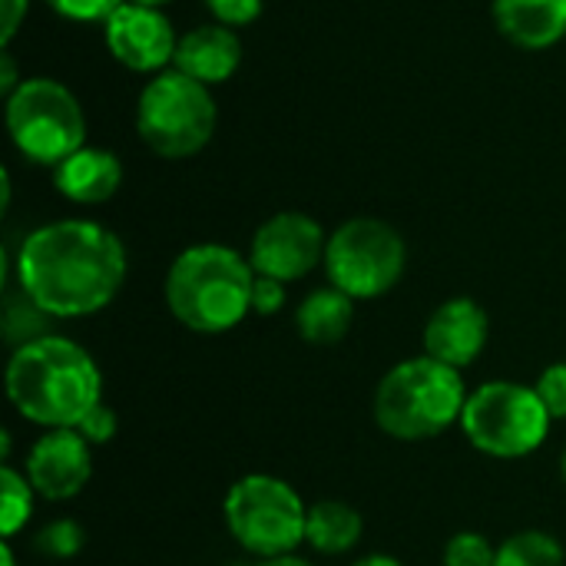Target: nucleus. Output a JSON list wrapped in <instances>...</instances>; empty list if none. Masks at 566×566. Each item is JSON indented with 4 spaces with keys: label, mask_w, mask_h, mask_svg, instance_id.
<instances>
[{
    "label": "nucleus",
    "mask_w": 566,
    "mask_h": 566,
    "mask_svg": "<svg viewBox=\"0 0 566 566\" xmlns=\"http://www.w3.org/2000/svg\"><path fill=\"white\" fill-rule=\"evenodd\" d=\"M17 285L50 318L103 312L126 282V249L116 232L90 219L33 229L17 249Z\"/></svg>",
    "instance_id": "f257e3e1"
},
{
    "label": "nucleus",
    "mask_w": 566,
    "mask_h": 566,
    "mask_svg": "<svg viewBox=\"0 0 566 566\" xmlns=\"http://www.w3.org/2000/svg\"><path fill=\"white\" fill-rule=\"evenodd\" d=\"M3 381L17 415L46 431L76 428L103 401L96 361L63 335H43L13 348Z\"/></svg>",
    "instance_id": "f03ea898"
},
{
    "label": "nucleus",
    "mask_w": 566,
    "mask_h": 566,
    "mask_svg": "<svg viewBox=\"0 0 566 566\" xmlns=\"http://www.w3.org/2000/svg\"><path fill=\"white\" fill-rule=\"evenodd\" d=\"M255 269L235 249L202 242L176 255L166 272V305L196 335H226L252 312Z\"/></svg>",
    "instance_id": "7ed1b4c3"
},
{
    "label": "nucleus",
    "mask_w": 566,
    "mask_h": 566,
    "mask_svg": "<svg viewBox=\"0 0 566 566\" xmlns=\"http://www.w3.org/2000/svg\"><path fill=\"white\" fill-rule=\"evenodd\" d=\"M468 388L458 368L428 355L398 361L375 391V421L395 441H428L461 424Z\"/></svg>",
    "instance_id": "20e7f679"
},
{
    "label": "nucleus",
    "mask_w": 566,
    "mask_h": 566,
    "mask_svg": "<svg viewBox=\"0 0 566 566\" xmlns=\"http://www.w3.org/2000/svg\"><path fill=\"white\" fill-rule=\"evenodd\" d=\"M219 109L206 83L163 70L156 73L136 103L139 139L163 159H189L202 153L216 133Z\"/></svg>",
    "instance_id": "39448f33"
},
{
    "label": "nucleus",
    "mask_w": 566,
    "mask_h": 566,
    "mask_svg": "<svg viewBox=\"0 0 566 566\" xmlns=\"http://www.w3.org/2000/svg\"><path fill=\"white\" fill-rule=\"evenodd\" d=\"M7 133L23 159L56 169L86 146V116L63 83L30 76L7 96Z\"/></svg>",
    "instance_id": "423d86ee"
},
{
    "label": "nucleus",
    "mask_w": 566,
    "mask_h": 566,
    "mask_svg": "<svg viewBox=\"0 0 566 566\" xmlns=\"http://www.w3.org/2000/svg\"><path fill=\"white\" fill-rule=\"evenodd\" d=\"M222 514L235 544L262 560L295 554V547L305 544L308 507L282 478L245 474L229 488Z\"/></svg>",
    "instance_id": "0eeeda50"
},
{
    "label": "nucleus",
    "mask_w": 566,
    "mask_h": 566,
    "mask_svg": "<svg viewBox=\"0 0 566 566\" xmlns=\"http://www.w3.org/2000/svg\"><path fill=\"white\" fill-rule=\"evenodd\" d=\"M554 418L534 388L517 381H488L468 395L461 431L488 458L517 461L534 454L551 431Z\"/></svg>",
    "instance_id": "6e6552de"
},
{
    "label": "nucleus",
    "mask_w": 566,
    "mask_h": 566,
    "mask_svg": "<svg viewBox=\"0 0 566 566\" xmlns=\"http://www.w3.org/2000/svg\"><path fill=\"white\" fill-rule=\"evenodd\" d=\"M408 249L395 226L385 219H348L328 235L325 275L355 302L388 295L405 275Z\"/></svg>",
    "instance_id": "1a4fd4ad"
},
{
    "label": "nucleus",
    "mask_w": 566,
    "mask_h": 566,
    "mask_svg": "<svg viewBox=\"0 0 566 566\" xmlns=\"http://www.w3.org/2000/svg\"><path fill=\"white\" fill-rule=\"evenodd\" d=\"M325 249L328 235L318 226V219L305 212H275L255 229L249 262L255 275H269L289 285L325 265Z\"/></svg>",
    "instance_id": "9d476101"
},
{
    "label": "nucleus",
    "mask_w": 566,
    "mask_h": 566,
    "mask_svg": "<svg viewBox=\"0 0 566 566\" xmlns=\"http://www.w3.org/2000/svg\"><path fill=\"white\" fill-rule=\"evenodd\" d=\"M103 30L109 53L133 73H163L176 60L179 36L159 7L126 0L106 17Z\"/></svg>",
    "instance_id": "9b49d317"
},
{
    "label": "nucleus",
    "mask_w": 566,
    "mask_h": 566,
    "mask_svg": "<svg viewBox=\"0 0 566 566\" xmlns=\"http://www.w3.org/2000/svg\"><path fill=\"white\" fill-rule=\"evenodd\" d=\"M90 441L76 428H53L40 434L27 454V481L43 501H73L93 478Z\"/></svg>",
    "instance_id": "f8f14e48"
},
{
    "label": "nucleus",
    "mask_w": 566,
    "mask_h": 566,
    "mask_svg": "<svg viewBox=\"0 0 566 566\" xmlns=\"http://www.w3.org/2000/svg\"><path fill=\"white\" fill-rule=\"evenodd\" d=\"M488 338H491L488 312L474 298L458 295L431 312L424 325V355L461 371L481 358Z\"/></svg>",
    "instance_id": "ddd939ff"
},
{
    "label": "nucleus",
    "mask_w": 566,
    "mask_h": 566,
    "mask_svg": "<svg viewBox=\"0 0 566 566\" xmlns=\"http://www.w3.org/2000/svg\"><path fill=\"white\" fill-rule=\"evenodd\" d=\"M239 63H242L239 33L226 23H202L189 30L186 36H179L172 70L206 86H216V83H226L239 70Z\"/></svg>",
    "instance_id": "4468645a"
},
{
    "label": "nucleus",
    "mask_w": 566,
    "mask_h": 566,
    "mask_svg": "<svg viewBox=\"0 0 566 566\" xmlns=\"http://www.w3.org/2000/svg\"><path fill=\"white\" fill-rule=\"evenodd\" d=\"M53 182H56L60 196H66L70 202L99 206L116 196V189L123 182V163L109 149L83 146L53 169Z\"/></svg>",
    "instance_id": "2eb2a0df"
},
{
    "label": "nucleus",
    "mask_w": 566,
    "mask_h": 566,
    "mask_svg": "<svg viewBox=\"0 0 566 566\" xmlns=\"http://www.w3.org/2000/svg\"><path fill=\"white\" fill-rule=\"evenodd\" d=\"M494 23L521 50H547L566 36V0H494Z\"/></svg>",
    "instance_id": "dca6fc26"
},
{
    "label": "nucleus",
    "mask_w": 566,
    "mask_h": 566,
    "mask_svg": "<svg viewBox=\"0 0 566 566\" xmlns=\"http://www.w3.org/2000/svg\"><path fill=\"white\" fill-rule=\"evenodd\" d=\"M355 322V298L342 289H315L295 308V328L308 345H338Z\"/></svg>",
    "instance_id": "f3484780"
},
{
    "label": "nucleus",
    "mask_w": 566,
    "mask_h": 566,
    "mask_svg": "<svg viewBox=\"0 0 566 566\" xmlns=\"http://www.w3.org/2000/svg\"><path fill=\"white\" fill-rule=\"evenodd\" d=\"M365 534V521L352 504L342 501H318L308 507V524H305V544L315 554L338 557L358 547Z\"/></svg>",
    "instance_id": "a211bd4d"
},
{
    "label": "nucleus",
    "mask_w": 566,
    "mask_h": 566,
    "mask_svg": "<svg viewBox=\"0 0 566 566\" xmlns=\"http://www.w3.org/2000/svg\"><path fill=\"white\" fill-rule=\"evenodd\" d=\"M564 544L547 531H521L497 547L494 566H564Z\"/></svg>",
    "instance_id": "6ab92c4d"
},
{
    "label": "nucleus",
    "mask_w": 566,
    "mask_h": 566,
    "mask_svg": "<svg viewBox=\"0 0 566 566\" xmlns=\"http://www.w3.org/2000/svg\"><path fill=\"white\" fill-rule=\"evenodd\" d=\"M33 497H36V491L30 488L27 474L3 464V471H0V534H3V541H10L20 527H27V521L33 517Z\"/></svg>",
    "instance_id": "aec40b11"
},
{
    "label": "nucleus",
    "mask_w": 566,
    "mask_h": 566,
    "mask_svg": "<svg viewBox=\"0 0 566 566\" xmlns=\"http://www.w3.org/2000/svg\"><path fill=\"white\" fill-rule=\"evenodd\" d=\"M50 322L53 318L40 305H33L27 295L23 298H10L7 302V312H3V335H7V342H13L20 348L27 342H36V338L50 335V328H46Z\"/></svg>",
    "instance_id": "412c9836"
},
{
    "label": "nucleus",
    "mask_w": 566,
    "mask_h": 566,
    "mask_svg": "<svg viewBox=\"0 0 566 566\" xmlns=\"http://www.w3.org/2000/svg\"><path fill=\"white\" fill-rule=\"evenodd\" d=\"M86 534L76 521H50L36 537H33V551L46 560H70L83 551Z\"/></svg>",
    "instance_id": "4be33fe9"
},
{
    "label": "nucleus",
    "mask_w": 566,
    "mask_h": 566,
    "mask_svg": "<svg viewBox=\"0 0 566 566\" xmlns=\"http://www.w3.org/2000/svg\"><path fill=\"white\" fill-rule=\"evenodd\" d=\"M494 560L497 547H491L484 534L461 531L444 544V566H494Z\"/></svg>",
    "instance_id": "5701e85b"
},
{
    "label": "nucleus",
    "mask_w": 566,
    "mask_h": 566,
    "mask_svg": "<svg viewBox=\"0 0 566 566\" xmlns=\"http://www.w3.org/2000/svg\"><path fill=\"white\" fill-rule=\"evenodd\" d=\"M534 391H537V398L544 401V408H547V415L554 421H566V361L544 368Z\"/></svg>",
    "instance_id": "b1692460"
},
{
    "label": "nucleus",
    "mask_w": 566,
    "mask_h": 566,
    "mask_svg": "<svg viewBox=\"0 0 566 566\" xmlns=\"http://www.w3.org/2000/svg\"><path fill=\"white\" fill-rule=\"evenodd\" d=\"M126 0H46V7H53L60 17L76 20V23H106V17Z\"/></svg>",
    "instance_id": "393cba45"
},
{
    "label": "nucleus",
    "mask_w": 566,
    "mask_h": 566,
    "mask_svg": "<svg viewBox=\"0 0 566 566\" xmlns=\"http://www.w3.org/2000/svg\"><path fill=\"white\" fill-rule=\"evenodd\" d=\"M76 431L90 441V444H109L113 438H116V431H119V418H116V411L109 408V405H96L80 424H76Z\"/></svg>",
    "instance_id": "a878e982"
},
{
    "label": "nucleus",
    "mask_w": 566,
    "mask_h": 566,
    "mask_svg": "<svg viewBox=\"0 0 566 566\" xmlns=\"http://www.w3.org/2000/svg\"><path fill=\"white\" fill-rule=\"evenodd\" d=\"M209 10H212V17L219 20V23H226V27H249V23H255L259 20V13H262V0H202Z\"/></svg>",
    "instance_id": "bb28decb"
},
{
    "label": "nucleus",
    "mask_w": 566,
    "mask_h": 566,
    "mask_svg": "<svg viewBox=\"0 0 566 566\" xmlns=\"http://www.w3.org/2000/svg\"><path fill=\"white\" fill-rule=\"evenodd\" d=\"M285 308V282L279 279H269V275H255V285H252V315H279Z\"/></svg>",
    "instance_id": "cd10ccee"
},
{
    "label": "nucleus",
    "mask_w": 566,
    "mask_h": 566,
    "mask_svg": "<svg viewBox=\"0 0 566 566\" xmlns=\"http://www.w3.org/2000/svg\"><path fill=\"white\" fill-rule=\"evenodd\" d=\"M27 17V0H0V43L10 46V40L17 36L20 23Z\"/></svg>",
    "instance_id": "c85d7f7f"
},
{
    "label": "nucleus",
    "mask_w": 566,
    "mask_h": 566,
    "mask_svg": "<svg viewBox=\"0 0 566 566\" xmlns=\"http://www.w3.org/2000/svg\"><path fill=\"white\" fill-rule=\"evenodd\" d=\"M20 83H23V80H17L13 56H10V53H7V46H3V53H0V90H3V96H10Z\"/></svg>",
    "instance_id": "c756f323"
},
{
    "label": "nucleus",
    "mask_w": 566,
    "mask_h": 566,
    "mask_svg": "<svg viewBox=\"0 0 566 566\" xmlns=\"http://www.w3.org/2000/svg\"><path fill=\"white\" fill-rule=\"evenodd\" d=\"M255 566H312L305 557H295V554H282V557H269V560H262V564Z\"/></svg>",
    "instance_id": "7c9ffc66"
},
{
    "label": "nucleus",
    "mask_w": 566,
    "mask_h": 566,
    "mask_svg": "<svg viewBox=\"0 0 566 566\" xmlns=\"http://www.w3.org/2000/svg\"><path fill=\"white\" fill-rule=\"evenodd\" d=\"M355 566H405L401 560L388 557V554H371V557H361Z\"/></svg>",
    "instance_id": "2f4dec72"
},
{
    "label": "nucleus",
    "mask_w": 566,
    "mask_h": 566,
    "mask_svg": "<svg viewBox=\"0 0 566 566\" xmlns=\"http://www.w3.org/2000/svg\"><path fill=\"white\" fill-rule=\"evenodd\" d=\"M0 566H17V560H13V547H10V541H0Z\"/></svg>",
    "instance_id": "473e14b6"
},
{
    "label": "nucleus",
    "mask_w": 566,
    "mask_h": 566,
    "mask_svg": "<svg viewBox=\"0 0 566 566\" xmlns=\"http://www.w3.org/2000/svg\"><path fill=\"white\" fill-rule=\"evenodd\" d=\"M133 3H146V7H163V3H169V0H133Z\"/></svg>",
    "instance_id": "72a5a7b5"
},
{
    "label": "nucleus",
    "mask_w": 566,
    "mask_h": 566,
    "mask_svg": "<svg viewBox=\"0 0 566 566\" xmlns=\"http://www.w3.org/2000/svg\"><path fill=\"white\" fill-rule=\"evenodd\" d=\"M560 471H564V481H566V451H564V458H560Z\"/></svg>",
    "instance_id": "f704fd0d"
},
{
    "label": "nucleus",
    "mask_w": 566,
    "mask_h": 566,
    "mask_svg": "<svg viewBox=\"0 0 566 566\" xmlns=\"http://www.w3.org/2000/svg\"><path fill=\"white\" fill-rule=\"evenodd\" d=\"M232 566H245V564H232Z\"/></svg>",
    "instance_id": "c9c22d12"
}]
</instances>
